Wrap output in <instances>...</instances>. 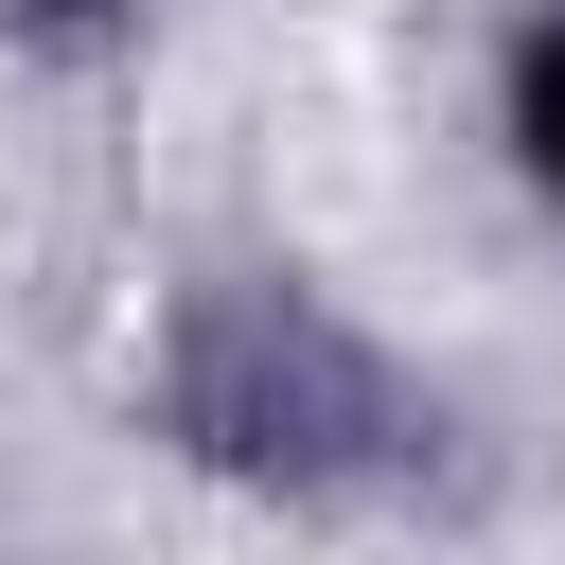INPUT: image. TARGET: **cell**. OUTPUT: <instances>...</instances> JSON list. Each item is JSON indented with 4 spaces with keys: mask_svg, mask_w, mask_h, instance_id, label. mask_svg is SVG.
I'll return each instance as SVG.
<instances>
[{
    "mask_svg": "<svg viewBox=\"0 0 565 565\" xmlns=\"http://www.w3.org/2000/svg\"><path fill=\"white\" fill-rule=\"evenodd\" d=\"M159 424H177L212 477H265V494H353V477H388V459L424 441L406 371H388L300 265L212 282V300L177 318V353H159Z\"/></svg>",
    "mask_w": 565,
    "mask_h": 565,
    "instance_id": "1",
    "label": "cell"
},
{
    "mask_svg": "<svg viewBox=\"0 0 565 565\" xmlns=\"http://www.w3.org/2000/svg\"><path fill=\"white\" fill-rule=\"evenodd\" d=\"M477 159L530 230H565V0H494L477 35Z\"/></svg>",
    "mask_w": 565,
    "mask_h": 565,
    "instance_id": "2",
    "label": "cell"
},
{
    "mask_svg": "<svg viewBox=\"0 0 565 565\" xmlns=\"http://www.w3.org/2000/svg\"><path fill=\"white\" fill-rule=\"evenodd\" d=\"M141 18H159V0H18V35H35L53 71H124V53H141Z\"/></svg>",
    "mask_w": 565,
    "mask_h": 565,
    "instance_id": "3",
    "label": "cell"
}]
</instances>
